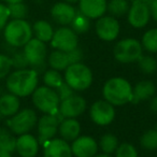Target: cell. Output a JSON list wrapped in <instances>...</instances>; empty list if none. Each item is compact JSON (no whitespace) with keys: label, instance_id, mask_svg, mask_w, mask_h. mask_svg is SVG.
<instances>
[{"label":"cell","instance_id":"1","mask_svg":"<svg viewBox=\"0 0 157 157\" xmlns=\"http://www.w3.org/2000/svg\"><path fill=\"white\" fill-rule=\"evenodd\" d=\"M39 73L31 68L17 69L8 75L6 87L17 97H27L38 87Z\"/></svg>","mask_w":157,"mask_h":157},{"label":"cell","instance_id":"2","mask_svg":"<svg viewBox=\"0 0 157 157\" xmlns=\"http://www.w3.org/2000/svg\"><path fill=\"white\" fill-rule=\"evenodd\" d=\"M105 100L113 105H123L131 102L132 86L124 78H112L105 83L102 88Z\"/></svg>","mask_w":157,"mask_h":157},{"label":"cell","instance_id":"3","mask_svg":"<svg viewBox=\"0 0 157 157\" xmlns=\"http://www.w3.org/2000/svg\"><path fill=\"white\" fill-rule=\"evenodd\" d=\"M33 27L26 20H12L3 28L7 43L12 48H23L33 39Z\"/></svg>","mask_w":157,"mask_h":157},{"label":"cell","instance_id":"4","mask_svg":"<svg viewBox=\"0 0 157 157\" xmlns=\"http://www.w3.org/2000/svg\"><path fill=\"white\" fill-rule=\"evenodd\" d=\"M63 80L73 90L83 92L92 85L93 72L82 63H72L65 70Z\"/></svg>","mask_w":157,"mask_h":157},{"label":"cell","instance_id":"5","mask_svg":"<svg viewBox=\"0 0 157 157\" xmlns=\"http://www.w3.org/2000/svg\"><path fill=\"white\" fill-rule=\"evenodd\" d=\"M31 100L36 108L43 114H55L59 111V99L55 90L43 85L37 87L31 94Z\"/></svg>","mask_w":157,"mask_h":157},{"label":"cell","instance_id":"6","mask_svg":"<svg viewBox=\"0 0 157 157\" xmlns=\"http://www.w3.org/2000/svg\"><path fill=\"white\" fill-rule=\"evenodd\" d=\"M23 52L29 63V68L36 70L38 73L44 71L48 58V48L44 42L33 38L23 46Z\"/></svg>","mask_w":157,"mask_h":157},{"label":"cell","instance_id":"7","mask_svg":"<svg viewBox=\"0 0 157 157\" xmlns=\"http://www.w3.org/2000/svg\"><path fill=\"white\" fill-rule=\"evenodd\" d=\"M143 48L141 42L133 38H126L120 40L113 48L114 58L122 63H130L138 61L142 56Z\"/></svg>","mask_w":157,"mask_h":157},{"label":"cell","instance_id":"8","mask_svg":"<svg viewBox=\"0 0 157 157\" xmlns=\"http://www.w3.org/2000/svg\"><path fill=\"white\" fill-rule=\"evenodd\" d=\"M37 123L38 116L36 111L33 109H23L8 118L7 126L14 135L21 136L33 130Z\"/></svg>","mask_w":157,"mask_h":157},{"label":"cell","instance_id":"9","mask_svg":"<svg viewBox=\"0 0 157 157\" xmlns=\"http://www.w3.org/2000/svg\"><path fill=\"white\" fill-rule=\"evenodd\" d=\"M63 120L60 112L55 114H43L38 120L37 130H38V141L43 145L45 142L54 139L55 136L58 133V127L60 121Z\"/></svg>","mask_w":157,"mask_h":157},{"label":"cell","instance_id":"10","mask_svg":"<svg viewBox=\"0 0 157 157\" xmlns=\"http://www.w3.org/2000/svg\"><path fill=\"white\" fill-rule=\"evenodd\" d=\"M51 45L54 50H59L63 52H70L78 46V35L70 27L63 26L54 33Z\"/></svg>","mask_w":157,"mask_h":157},{"label":"cell","instance_id":"11","mask_svg":"<svg viewBox=\"0 0 157 157\" xmlns=\"http://www.w3.org/2000/svg\"><path fill=\"white\" fill-rule=\"evenodd\" d=\"M90 116L93 122L98 126H108L115 118V109L113 105L105 99L98 100L90 107Z\"/></svg>","mask_w":157,"mask_h":157},{"label":"cell","instance_id":"12","mask_svg":"<svg viewBox=\"0 0 157 157\" xmlns=\"http://www.w3.org/2000/svg\"><path fill=\"white\" fill-rule=\"evenodd\" d=\"M127 18H128V23L133 28H143L150 22V6L142 0H137L131 3L127 13Z\"/></svg>","mask_w":157,"mask_h":157},{"label":"cell","instance_id":"13","mask_svg":"<svg viewBox=\"0 0 157 157\" xmlns=\"http://www.w3.org/2000/svg\"><path fill=\"white\" fill-rule=\"evenodd\" d=\"M120 23L116 20V17H113L111 15H103L97 20L96 33L103 41H114L120 35Z\"/></svg>","mask_w":157,"mask_h":157},{"label":"cell","instance_id":"14","mask_svg":"<svg viewBox=\"0 0 157 157\" xmlns=\"http://www.w3.org/2000/svg\"><path fill=\"white\" fill-rule=\"evenodd\" d=\"M86 100L82 96L74 94L73 96L60 101L59 112L63 118H76L86 110Z\"/></svg>","mask_w":157,"mask_h":157},{"label":"cell","instance_id":"15","mask_svg":"<svg viewBox=\"0 0 157 157\" xmlns=\"http://www.w3.org/2000/svg\"><path fill=\"white\" fill-rule=\"evenodd\" d=\"M72 155L75 157H94L98 152V143L90 136H80L71 142Z\"/></svg>","mask_w":157,"mask_h":157},{"label":"cell","instance_id":"16","mask_svg":"<svg viewBox=\"0 0 157 157\" xmlns=\"http://www.w3.org/2000/svg\"><path fill=\"white\" fill-rule=\"evenodd\" d=\"M39 146L38 139L29 132L16 138L15 151L21 157H36L39 152Z\"/></svg>","mask_w":157,"mask_h":157},{"label":"cell","instance_id":"17","mask_svg":"<svg viewBox=\"0 0 157 157\" xmlns=\"http://www.w3.org/2000/svg\"><path fill=\"white\" fill-rule=\"evenodd\" d=\"M69 142L63 139H54L43 144V157H72Z\"/></svg>","mask_w":157,"mask_h":157},{"label":"cell","instance_id":"18","mask_svg":"<svg viewBox=\"0 0 157 157\" xmlns=\"http://www.w3.org/2000/svg\"><path fill=\"white\" fill-rule=\"evenodd\" d=\"M75 9L68 2H57L51 9V16L53 21L61 26L70 25L75 16Z\"/></svg>","mask_w":157,"mask_h":157},{"label":"cell","instance_id":"19","mask_svg":"<svg viewBox=\"0 0 157 157\" xmlns=\"http://www.w3.org/2000/svg\"><path fill=\"white\" fill-rule=\"evenodd\" d=\"M107 0H80L78 11H81L90 20H98L107 12Z\"/></svg>","mask_w":157,"mask_h":157},{"label":"cell","instance_id":"20","mask_svg":"<svg viewBox=\"0 0 157 157\" xmlns=\"http://www.w3.org/2000/svg\"><path fill=\"white\" fill-rule=\"evenodd\" d=\"M58 133L65 141L72 142L80 137L81 125L75 118H63L59 123Z\"/></svg>","mask_w":157,"mask_h":157},{"label":"cell","instance_id":"21","mask_svg":"<svg viewBox=\"0 0 157 157\" xmlns=\"http://www.w3.org/2000/svg\"><path fill=\"white\" fill-rule=\"evenodd\" d=\"M20 97L12 93H7L0 96V113L5 117H11L20 111Z\"/></svg>","mask_w":157,"mask_h":157},{"label":"cell","instance_id":"22","mask_svg":"<svg viewBox=\"0 0 157 157\" xmlns=\"http://www.w3.org/2000/svg\"><path fill=\"white\" fill-rule=\"evenodd\" d=\"M156 87L154 83L147 80H144L135 85L132 87V98L131 102L132 103H139L141 101H145L151 99L153 96H155Z\"/></svg>","mask_w":157,"mask_h":157},{"label":"cell","instance_id":"23","mask_svg":"<svg viewBox=\"0 0 157 157\" xmlns=\"http://www.w3.org/2000/svg\"><path fill=\"white\" fill-rule=\"evenodd\" d=\"M48 63L52 69H55L57 71H65L70 65L69 55L67 52L55 50L48 55Z\"/></svg>","mask_w":157,"mask_h":157},{"label":"cell","instance_id":"24","mask_svg":"<svg viewBox=\"0 0 157 157\" xmlns=\"http://www.w3.org/2000/svg\"><path fill=\"white\" fill-rule=\"evenodd\" d=\"M54 29L52 25L48 22L43 20L37 21L33 25V33L35 35V38L42 42H51L53 36H54Z\"/></svg>","mask_w":157,"mask_h":157},{"label":"cell","instance_id":"25","mask_svg":"<svg viewBox=\"0 0 157 157\" xmlns=\"http://www.w3.org/2000/svg\"><path fill=\"white\" fill-rule=\"evenodd\" d=\"M16 147V137L9 128H0V151L13 153Z\"/></svg>","mask_w":157,"mask_h":157},{"label":"cell","instance_id":"26","mask_svg":"<svg viewBox=\"0 0 157 157\" xmlns=\"http://www.w3.org/2000/svg\"><path fill=\"white\" fill-rule=\"evenodd\" d=\"M130 3L128 0H110L107 5V11L113 17H121L128 13Z\"/></svg>","mask_w":157,"mask_h":157},{"label":"cell","instance_id":"27","mask_svg":"<svg viewBox=\"0 0 157 157\" xmlns=\"http://www.w3.org/2000/svg\"><path fill=\"white\" fill-rule=\"evenodd\" d=\"M70 28L76 33L82 35L90 30V20L86 15H84L81 11H76L75 16L70 24Z\"/></svg>","mask_w":157,"mask_h":157},{"label":"cell","instance_id":"28","mask_svg":"<svg viewBox=\"0 0 157 157\" xmlns=\"http://www.w3.org/2000/svg\"><path fill=\"white\" fill-rule=\"evenodd\" d=\"M43 82L45 84V86L53 88V90H56L65 82V80H63L60 71H57V70L51 68L50 70H46L44 72Z\"/></svg>","mask_w":157,"mask_h":157},{"label":"cell","instance_id":"29","mask_svg":"<svg viewBox=\"0 0 157 157\" xmlns=\"http://www.w3.org/2000/svg\"><path fill=\"white\" fill-rule=\"evenodd\" d=\"M118 145H120L118 144V139L113 133H105L100 138V141H99V146H100L101 151L108 155L115 153Z\"/></svg>","mask_w":157,"mask_h":157},{"label":"cell","instance_id":"30","mask_svg":"<svg viewBox=\"0 0 157 157\" xmlns=\"http://www.w3.org/2000/svg\"><path fill=\"white\" fill-rule=\"evenodd\" d=\"M142 48L148 53H157V28L147 30L142 37Z\"/></svg>","mask_w":157,"mask_h":157},{"label":"cell","instance_id":"31","mask_svg":"<svg viewBox=\"0 0 157 157\" xmlns=\"http://www.w3.org/2000/svg\"><path fill=\"white\" fill-rule=\"evenodd\" d=\"M140 144L147 151L157 150V129L146 130L140 138Z\"/></svg>","mask_w":157,"mask_h":157},{"label":"cell","instance_id":"32","mask_svg":"<svg viewBox=\"0 0 157 157\" xmlns=\"http://www.w3.org/2000/svg\"><path fill=\"white\" fill-rule=\"evenodd\" d=\"M137 63L139 69L145 74H152L157 70V60L151 55H142Z\"/></svg>","mask_w":157,"mask_h":157},{"label":"cell","instance_id":"33","mask_svg":"<svg viewBox=\"0 0 157 157\" xmlns=\"http://www.w3.org/2000/svg\"><path fill=\"white\" fill-rule=\"evenodd\" d=\"M8 9L12 20H25L28 15V7L24 2L8 5Z\"/></svg>","mask_w":157,"mask_h":157},{"label":"cell","instance_id":"34","mask_svg":"<svg viewBox=\"0 0 157 157\" xmlns=\"http://www.w3.org/2000/svg\"><path fill=\"white\" fill-rule=\"evenodd\" d=\"M115 157H138L137 148L130 143H122L116 148Z\"/></svg>","mask_w":157,"mask_h":157},{"label":"cell","instance_id":"35","mask_svg":"<svg viewBox=\"0 0 157 157\" xmlns=\"http://www.w3.org/2000/svg\"><path fill=\"white\" fill-rule=\"evenodd\" d=\"M12 68L13 66H12L11 57L5 54H0V80L9 75Z\"/></svg>","mask_w":157,"mask_h":157},{"label":"cell","instance_id":"36","mask_svg":"<svg viewBox=\"0 0 157 157\" xmlns=\"http://www.w3.org/2000/svg\"><path fill=\"white\" fill-rule=\"evenodd\" d=\"M11 60H12V66H13V68H15L16 70L26 69V68L29 67V63H28V61H27L23 51L14 53L13 56L11 57Z\"/></svg>","mask_w":157,"mask_h":157},{"label":"cell","instance_id":"37","mask_svg":"<svg viewBox=\"0 0 157 157\" xmlns=\"http://www.w3.org/2000/svg\"><path fill=\"white\" fill-rule=\"evenodd\" d=\"M55 90L57 92V95H58L60 101L65 100V99L69 98V97L73 96V95L75 94V90H72V88L70 87V86L68 85L66 82H63V83L61 84V85L59 86L58 88H56Z\"/></svg>","mask_w":157,"mask_h":157},{"label":"cell","instance_id":"38","mask_svg":"<svg viewBox=\"0 0 157 157\" xmlns=\"http://www.w3.org/2000/svg\"><path fill=\"white\" fill-rule=\"evenodd\" d=\"M10 18V13L8 6L0 3V31L2 30L6 27V25L8 24V21Z\"/></svg>","mask_w":157,"mask_h":157},{"label":"cell","instance_id":"39","mask_svg":"<svg viewBox=\"0 0 157 157\" xmlns=\"http://www.w3.org/2000/svg\"><path fill=\"white\" fill-rule=\"evenodd\" d=\"M68 55H69L71 65L76 63H82V60H83V52H82L81 48H78V46L76 48H74V50L68 52Z\"/></svg>","mask_w":157,"mask_h":157},{"label":"cell","instance_id":"40","mask_svg":"<svg viewBox=\"0 0 157 157\" xmlns=\"http://www.w3.org/2000/svg\"><path fill=\"white\" fill-rule=\"evenodd\" d=\"M150 11H151V17L157 22V0H152L150 3Z\"/></svg>","mask_w":157,"mask_h":157},{"label":"cell","instance_id":"41","mask_svg":"<svg viewBox=\"0 0 157 157\" xmlns=\"http://www.w3.org/2000/svg\"><path fill=\"white\" fill-rule=\"evenodd\" d=\"M150 109L152 110L154 113H157V95L156 96H153L152 98H151Z\"/></svg>","mask_w":157,"mask_h":157},{"label":"cell","instance_id":"42","mask_svg":"<svg viewBox=\"0 0 157 157\" xmlns=\"http://www.w3.org/2000/svg\"><path fill=\"white\" fill-rule=\"evenodd\" d=\"M0 157H12V153L6 152V151H0Z\"/></svg>","mask_w":157,"mask_h":157},{"label":"cell","instance_id":"43","mask_svg":"<svg viewBox=\"0 0 157 157\" xmlns=\"http://www.w3.org/2000/svg\"><path fill=\"white\" fill-rule=\"evenodd\" d=\"M5 2H7L8 5H11V3H18V2H23L24 0H2Z\"/></svg>","mask_w":157,"mask_h":157},{"label":"cell","instance_id":"44","mask_svg":"<svg viewBox=\"0 0 157 157\" xmlns=\"http://www.w3.org/2000/svg\"><path fill=\"white\" fill-rule=\"evenodd\" d=\"M80 0H65V2H68V3H70V5H73V3H76V2H78Z\"/></svg>","mask_w":157,"mask_h":157},{"label":"cell","instance_id":"45","mask_svg":"<svg viewBox=\"0 0 157 157\" xmlns=\"http://www.w3.org/2000/svg\"><path fill=\"white\" fill-rule=\"evenodd\" d=\"M94 157H112L111 155H108V154H105V153H102V154H99V155H96V156Z\"/></svg>","mask_w":157,"mask_h":157},{"label":"cell","instance_id":"46","mask_svg":"<svg viewBox=\"0 0 157 157\" xmlns=\"http://www.w3.org/2000/svg\"><path fill=\"white\" fill-rule=\"evenodd\" d=\"M128 1H129V2L132 3V2H135V1H137V0H128Z\"/></svg>","mask_w":157,"mask_h":157},{"label":"cell","instance_id":"47","mask_svg":"<svg viewBox=\"0 0 157 157\" xmlns=\"http://www.w3.org/2000/svg\"><path fill=\"white\" fill-rule=\"evenodd\" d=\"M2 118H3V116L1 115V113H0V120H2Z\"/></svg>","mask_w":157,"mask_h":157}]
</instances>
